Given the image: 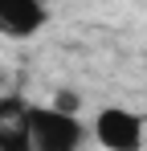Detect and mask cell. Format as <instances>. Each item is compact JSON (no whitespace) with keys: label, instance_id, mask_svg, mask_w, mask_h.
<instances>
[{"label":"cell","instance_id":"obj_1","mask_svg":"<svg viewBox=\"0 0 147 151\" xmlns=\"http://www.w3.org/2000/svg\"><path fill=\"white\" fill-rule=\"evenodd\" d=\"M86 127L78 114H66L57 106H37L33 110V151H82Z\"/></svg>","mask_w":147,"mask_h":151},{"label":"cell","instance_id":"obj_2","mask_svg":"<svg viewBox=\"0 0 147 151\" xmlns=\"http://www.w3.org/2000/svg\"><path fill=\"white\" fill-rule=\"evenodd\" d=\"M94 139L106 151H139L143 147V119L122 106H106L94 119Z\"/></svg>","mask_w":147,"mask_h":151},{"label":"cell","instance_id":"obj_3","mask_svg":"<svg viewBox=\"0 0 147 151\" xmlns=\"http://www.w3.org/2000/svg\"><path fill=\"white\" fill-rule=\"evenodd\" d=\"M0 151H33V106L21 94L0 98Z\"/></svg>","mask_w":147,"mask_h":151},{"label":"cell","instance_id":"obj_4","mask_svg":"<svg viewBox=\"0 0 147 151\" xmlns=\"http://www.w3.org/2000/svg\"><path fill=\"white\" fill-rule=\"evenodd\" d=\"M49 12L37 0H0V33L8 41H29L33 33H41Z\"/></svg>","mask_w":147,"mask_h":151}]
</instances>
